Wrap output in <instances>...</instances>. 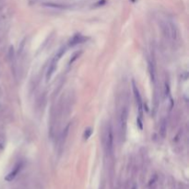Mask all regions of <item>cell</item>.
Here are the masks:
<instances>
[{"mask_svg": "<svg viewBox=\"0 0 189 189\" xmlns=\"http://www.w3.org/2000/svg\"><path fill=\"white\" fill-rule=\"evenodd\" d=\"M132 85H133V92H134L135 99L137 102V108L139 110V115H140V116H141L142 115V110H143V102H142L141 96H140V94H139L138 89L136 86L135 81H132Z\"/></svg>", "mask_w": 189, "mask_h": 189, "instance_id": "1", "label": "cell"}, {"mask_svg": "<svg viewBox=\"0 0 189 189\" xmlns=\"http://www.w3.org/2000/svg\"><path fill=\"white\" fill-rule=\"evenodd\" d=\"M106 148L111 153L114 150V135H113V131H112L111 127H108L107 133H106Z\"/></svg>", "mask_w": 189, "mask_h": 189, "instance_id": "2", "label": "cell"}, {"mask_svg": "<svg viewBox=\"0 0 189 189\" xmlns=\"http://www.w3.org/2000/svg\"><path fill=\"white\" fill-rule=\"evenodd\" d=\"M59 60L58 59H57V58H54L53 60H52V62L50 63V65H49V67H48V69H47V72H46V80L47 81H49L51 79V78L53 77V75H54V71L57 70V62H58Z\"/></svg>", "mask_w": 189, "mask_h": 189, "instance_id": "3", "label": "cell"}, {"mask_svg": "<svg viewBox=\"0 0 189 189\" xmlns=\"http://www.w3.org/2000/svg\"><path fill=\"white\" fill-rule=\"evenodd\" d=\"M127 111L125 108H124L120 116V128L122 133L123 132L125 133V129H127Z\"/></svg>", "mask_w": 189, "mask_h": 189, "instance_id": "4", "label": "cell"}, {"mask_svg": "<svg viewBox=\"0 0 189 189\" xmlns=\"http://www.w3.org/2000/svg\"><path fill=\"white\" fill-rule=\"evenodd\" d=\"M20 169H21V164H18L16 167H15V169H14L10 173H9L8 175L6 176V181H12L14 178H15L17 176V174L19 173Z\"/></svg>", "mask_w": 189, "mask_h": 189, "instance_id": "5", "label": "cell"}, {"mask_svg": "<svg viewBox=\"0 0 189 189\" xmlns=\"http://www.w3.org/2000/svg\"><path fill=\"white\" fill-rule=\"evenodd\" d=\"M85 40V38L84 37H82L80 34H76V35L70 40V44L71 46H74V45H76V44H80V43H82V42Z\"/></svg>", "mask_w": 189, "mask_h": 189, "instance_id": "6", "label": "cell"}, {"mask_svg": "<svg viewBox=\"0 0 189 189\" xmlns=\"http://www.w3.org/2000/svg\"><path fill=\"white\" fill-rule=\"evenodd\" d=\"M166 131H167V122L165 119H163L162 123H160V135L162 136V137H165L166 136Z\"/></svg>", "mask_w": 189, "mask_h": 189, "instance_id": "7", "label": "cell"}, {"mask_svg": "<svg viewBox=\"0 0 189 189\" xmlns=\"http://www.w3.org/2000/svg\"><path fill=\"white\" fill-rule=\"evenodd\" d=\"M92 128H87L85 130V132H84V134H83V138L85 139V140H87V139L89 138V137L92 136Z\"/></svg>", "mask_w": 189, "mask_h": 189, "instance_id": "8", "label": "cell"}, {"mask_svg": "<svg viewBox=\"0 0 189 189\" xmlns=\"http://www.w3.org/2000/svg\"><path fill=\"white\" fill-rule=\"evenodd\" d=\"M44 6H49V8H54V9H65L66 6L63 5H58V4H53V3H46Z\"/></svg>", "mask_w": 189, "mask_h": 189, "instance_id": "9", "label": "cell"}, {"mask_svg": "<svg viewBox=\"0 0 189 189\" xmlns=\"http://www.w3.org/2000/svg\"><path fill=\"white\" fill-rule=\"evenodd\" d=\"M105 3H106L105 0H101V1H98V3L95 6H102V5H104Z\"/></svg>", "mask_w": 189, "mask_h": 189, "instance_id": "10", "label": "cell"}, {"mask_svg": "<svg viewBox=\"0 0 189 189\" xmlns=\"http://www.w3.org/2000/svg\"><path fill=\"white\" fill-rule=\"evenodd\" d=\"M79 54H80V53H77V54H76L75 55H74V57H73V59H72V60L70 61V64H72V63H73V62H74V61H75L76 59H77V57H79Z\"/></svg>", "mask_w": 189, "mask_h": 189, "instance_id": "11", "label": "cell"}]
</instances>
